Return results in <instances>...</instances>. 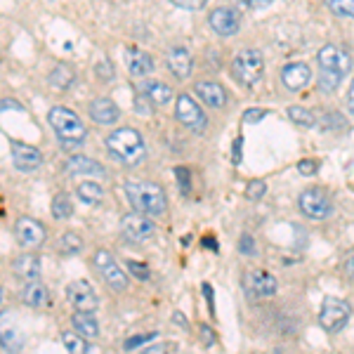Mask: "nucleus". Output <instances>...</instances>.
<instances>
[{"instance_id": "f257e3e1", "label": "nucleus", "mask_w": 354, "mask_h": 354, "mask_svg": "<svg viewBox=\"0 0 354 354\" xmlns=\"http://www.w3.org/2000/svg\"><path fill=\"white\" fill-rule=\"evenodd\" d=\"M106 149L116 161L128 168H137L147 161V145L142 135L133 128H118L106 137Z\"/></svg>"}, {"instance_id": "f3484780", "label": "nucleus", "mask_w": 354, "mask_h": 354, "mask_svg": "<svg viewBox=\"0 0 354 354\" xmlns=\"http://www.w3.org/2000/svg\"><path fill=\"white\" fill-rule=\"evenodd\" d=\"M312 78V71L307 64L302 62H293V64H286L281 68V83L286 85L290 93H298V90L305 88Z\"/></svg>"}, {"instance_id": "5701e85b", "label": "nucleus", "mask_w": 354, "mask_h": 354, "mask_svg": "<svg viewBox=\"0 0 354 354\" xmlns=\"http://www.w3.org/2000/svg\"><path fill=\"white\" fill-rule=\"evenodd\" d=\"M245 288L253 295L270 298V295L277 293V279H274L270 272H250L248 279H245Z\"/></svg>"}, {"instance_id": "72a5a7b5", "label": "nucleus", "mask_w": 354, "mask_h": 354, "mask_svg": "<svg viewBox=\"0 0 354 354\" xmlns=\"http://www.w3.org/2000/svg\"><path fill=\"white\" fill-rule=\"evenodd\" d=\"M265 192H267L265 182L253 180V182H248V187H245V198H248V201H260V198L265 196Z\"/></svg>"}, {"instance_id": "423d86ee", "label": "nucleus", "mask_w": 354, "mask_h": 354, "mask_svg": "<svg viewBox=\"0 0 354 354\" xmlns=\"http://www.w3.org/2000/svg\"><path fill=\"white\" fill-rule=\"evenodd\" d=\"M347 322H350V305L328 295L322 305V312H319V324H322V328L326 330V333H338V330L345 328Z\"/></svg>"}, {"instance_id": "2eb2a0df", "label": "nucleus", "mask_w": 354, "mask_h": 354, "mask_svg": "<svg viewBox=\"0 0 354 354\" xmlns=\"http://www.w3.org/2000/svg\"><path fill=\"white\" fill-rule=\"evenodd\" d=\"M165 64H168L170 73H173L177 81H187L194 71V59H192V53L187 48L168 50V55H165Z\"/></svg>"}, {"instance_id": "6ab92c4d", "label": "nucleus", "mask_w": 354, "mask_h": 354, "mask_svg": "<svg viewBox=\"0 0 354 354\" xmlns=\"http://www.w3.org/2000/svg\"><path fill=\"white\" fill-rule=\"evenodd\" d=\"M90 111V118H93L95 123H102V125H113L118 121V116H121V111H118V106L113 104L109 97H100V100H93L88 106Z\"/></svg>"}, {"instance_id": "79ce46f5", "label": "nucleus", "mask_w": 354, "mask_h": 354, "mask_svg": "<svg viewBox=\"0 0 354 354\" xmlns=\"http://www.w3.org/2000/svg\"><path fill=\"white\" fill-rule=\"evenodd\" d=\"M298 170L302 175H314L319 170V161H312V158H305V161L298 163Z\"/></svg>"}, {"instance_id": "1a4fd4ad", "label": "nucleus", "mask_w": 354, "mask_h": 354, "mask_svg": "<svg viewBox=\"0 0 354 354\" xmlns=\"http://www.w3.org/2000/svg\"><path fill=\"white\" fill-rule=\"evenodd\" d=\"M317 62L322 66V71H328V73H335V76H345L350 73L352 68V57L345 53L338 45H326V48L319 50L317 55Z\"/></svg>"}, {"instance_id": "a18cd8bd", "label": "nucleus", "mask_w": 354, "mask_h": 354, "mask_svg": "<svg viewBox=\"0 0 354 354\" xmlns=\"http://www.w3.org/2000/svg\"><path fill=\"white\" fill-rule=\"evenodd\" d=\"M345 274H347V279H350V281L354 283V255L350 260H347V265H345Z\"/></svg>"}, {"instance_id": "4be33fe9", "label": "nucleus", "mask_w": 354, "mask_h": 354, "mask_svg": "<svg viewBox=\"0 0 354 354\" xmlns=\"http://www.w3.org/2000/svg\"><path fill=\"white\" fill-rule=\"evenodd\" d=\"M123 59H125V66H128V71L133 73L135 78H145V76H149V73L153 71V59L147 53L137 50V48H128V50H125Z\"/></svg>"}, {"instance_id": "37998d69", "label": "nucleus", "mask_w": 354, "mask_h": 354, "mask_svg": "<svg viewBox=\"0 0 354 354\" xmlns=\"http://www.w3.org/2000/svg\"><path fill=\"white\" fill-rule=\"evenodd\" d=\"M239 248H241V253L250 255V253H253V239H250V236H243V239H241V243H239Z\"/></svg>"}, {"instance_id": "a19ab883", "label": "nucleus", "mask_w": 354, "mask_h": 354, "mask_svg": "<svg viewBox=\"0 0 354 354\" xmlns=\"http://www.w3.org/2000/svg\"><path fill=\"white\" fill-rule=\"evenodd\" d=\"M265 116H267V111H262V109H248V111L243 113V123H248V125L260 123Z\"/></svg>"}, {"instance_id": "6e6552de", "label": "nucleus", "mask_w": 354, "mask_h": 354, "mask_svg": "<svg viewBox=\"0 0 354 354\" xmlns=\"http://www.w3.org/2000/svg\"><path fill=\"white\" fill-rule=\"evenodd\" d=\"M121 232L125 236V241L130 243H145L147 239H151L153 234V222L149 220L147 213H128L121 220Z\"/></svg>"}, {"instance_id": "a878e982", "label": "nucleus", "mask_w": 354, "mask_h": 354, "mask_svg": "<svg viewBox=\"0 0 354 354\" xmlns=\"http://www.w3.org/2000/svg\"><path fill=\"white\" fill-rule=\"evenodd\" d=\"M73 328H76V333H81L83 338L88 340H95L97 335H100V324L95 322L93 312H78L73 314Z\"/></svg>"}, {"instance_id": "aec40b11", "label": "nucleus", "mask_w": 354, "mask_h": 354, "mask_svg": "<svg viewBox=\"0 0 354 354\" xmlns=\"http://www.w3.org/2000/svg\"><path fill=\"white\" fill-rule=\"evenodd\" d=\"M66 175H85V177H104L106 170L102 163H97L95 158L88 156H71L64 163Z\"/></svg>"}, {"instance_id": "58836bf2", "label": "nucleus", "mask_w": 354, "mask_h": 354, "mask_svg": "<svg viewBox=\"0 0 354 354\" xmlns=\"http://www.w3.org/2000/svg\"><path fill=\"white\" fill-rule=\"evenodd\" d=\"M128 270L133 272V277L142 279V281H147V279H149V267H147V265H140V262H128Z\"/></svg>"}, {"instance_id": "3c124183", "label": "nucleus", "mask_w": 354, "mask_h": 354, "mask_svg": "<svg viewBox=\"0 0 354 354\" xmlns=\"http://www.w3.org/2000/svg\"><path fill=\"white\" fill-rule=\"evenodd\" d=\"M0 302H3V286H0Z\"/></svg>"}, {"instance_id": "9d476101", "label": "nucleus", "mask_w": 354, "mask_h": 354, "mask_svg": "<svg viewBox=\"0 0 354 354\" xmlns=\"http://www.w3.org/2000/svg\"><path fill=\"white\" fill-rule=\"evenodd\" d=\"M300 210L302 215H307L312 220H326L333 205H330V198L322 189H307L300 194Z\"/></svg>"}, {"instance_id": "ea45409f", "label": "nucleus", "mask_w": 354, "mask_h": 354, "mask_svg": "<svg viewBox=\"0 0 354 354\" xmlns=\"http://www.w3.org/2000/svg\"><path fill=\"white\" fill-rule=\"evenodd\" d=\"M173 5H177V8H185V10H201L208 0H170Z\"/></svg>"}, {"instance_id": "f704fd0d", "label": "nucleus", "mask_w": 354, "mask_h": 354, "mask_svg": "<svg viewBox=\"0 0 354 354\" xmlns=\"http://www.w3.org/2000/svg\"><path fill=\"white\" fill-rule=\"evenodd\" d=\"M95 73H97V76H100V81H104V83L113 81V66H111V62H106V59L97 62Z\"/></svg>"}, {"instance_id": "7c9ffc66", "label": "nucleus", "mask_w": 354, "mask_h": 354, "mask_svg": "<svg viewBox=\"0 0 354 354\" xmlns=\"http://www.w3.org/2000/svg\"><path fill=\"white\" fill-rule=\"evenodd\" d=\"M288 116L293 123L305 125V128H314V125H317V116H314L310 109H305V106H290Z\"/></svg>"}, {"instance_id": "0eeeda50", "label": "nucleus", "mask_w": 354, "mask_h": 354, "mask_svg": "<svg viewBox=\"0 0 354 354\" xmlns=\"http://www.w3.org/2000/svg\"><path fill=\"white\" fill-rule=\"evenodd\" d=\"M175 116H177V121L185 125L187 130H192V133H203L205 125H208V118H205V113L201 111V106H198L189 95L177 97Z\"/></svg>"}, {"instance_id": "ddd939ff", "label": "nucleus", "mask_w": 354, "mask_h": 354, "mask_svg": "<svg viewBox=\"0 0 354 354\" xmlns=\"http://www.w3.org/2000/svg\"><path fill=\"white\" fill-rule=\"evenodd\" d=\"M15 234H17V241L24 245V248H38V245H43L45 241V227L33 218L17 220Z\"/></svg>"}, {"instance_id": "09e8293b", "label": "nucleus", "mask_w": 354, "mask_h": 354, "mask_svg": "<svg viewBox=\"0 0 354 354\" xmlns=\"http://www.w3.org/2000/svg\"><path fill=\"white\" fill-rule=\"evenodd\" d=\"M347 104H350V111L354 113V81L350 85V93H347Z\"/></svg>"}, {"instance_id": "c85d7f7f", "label": "nucleus", "mask_w": 354, "mask_h": 354, "mask_svg": "<svg viewBox=\"0 0 354 354\" xmlns=\"http://www.w3.org/2000/svg\"><path fill=\"white\" fill-rule=\"evenodd\" d=\"M53 218L55 220H68L73 215V203L71 198L66 196V194H57V196L53 198Z\"/></svg>"}, {"instance_id": "393cba45", "label": "nucleus", "mask_w": 354, "mask_h": 354, "mask_svg": "<svg viewBox=\"0 0 354 354\" xmlns=\"http://www.w3.org/2000/svg\"><path fill=\"white\" fill-rule=\"evenodd\" d=\"M140 93L151 106H165L170 100H173V90H170L165 83H158V81H147L140 88Z\"/></svg>"}, {"instance_id": "4c0bfd02", "label": "nucleus", "mask_w": 354, "mask_h": 354, "mask_svg": "<svg viewBox=\"0 0 354 354\" xmlns=\"http://www.w3.org/2000/svg\"><path fill=\"white\" fill-rule=\"evenodd\" d=\"M236 3L245 10H265V8H270L274 0H236Z\"/></svg>"}, {"instance_id": "412c9836", "label": "nucleus", "mask_w": 354, "mask_h": 354, "mask_svg": "<svg viewBox=\"0 0 354 354\" xmlns=\"http://www.w3.org/2000/svg\"><path fill=\"white\" fill-rule=\"evenodd\" d=\"M21 302L33 310H45V307L53 305V295L50 290L38 281H26V286L21 288Z\"/></svg>"}, {"instance_id": "c03bdc74", "label": "nucleus", "mask_w": 354, "mask_h": 354, "mask_svg": "<svg viewBox=\"0 0 354 354\" xmlns=\"http://www.w3.org/2000/svg\"><path fill=\"white\" fill-rule=\"evenodd\" d=\"M175 173H177V177H180V187L187 192V189H189V182H187V180H189V173H187V170H182V168H177Z\"/></svg>"}, {"instance_id": "de8ad7c7", "label": "nucleus", "mask_w": 354, "mask_h": 354, "mask_svg": "<svg viewBox=\"0 0 354 354\" xmlns=\"http://www.w3.org/2000/svg\"><path fill=\"white\" fill-rule=\"evenodd\" d=\"M210 333H213L210 328H201V340L205 342V345H213V335Z\"/></svg>"}, {"instance_id": "a211bd4d", "label": "nucleus", "mask_w": 354, "mask_h": 354, "mask_svg": "<svg viewBox=\"0 0 354 354\" xmlns=\"http://www.w3.org/2000/svg\"><path fill=\"white\" fill-rule=\"evenodd\" d=\"M194 93L198 95V100H201L203 104L213 106V109H222V106L227 104L225 88H222L220 83H215V81H198L196 88H194Z\"/></svg>"}, {"instance_id": "f03ea898", "label": "nucleus", "mask_w": 354, "mask_h": 354, "mask_svg": "<svg viewBox=\"0 0 354 354\" xmlns=\"http://www.w3.org/2000/svg\"><path fill=\"white\" fill-rule=\"evenodd\" d=\"M48 123L53 125L55 135L59 137L64 149H76V147H81L85 135H88V130H85L83 121L78 118V113H73L71 109H66V106H53L48 113Z\"/></svg>"}, {"instance_id": "7ed1b4c3", "label": "nucleus", "mask_w": 354, "mask_h": 354, "mask_svg": "<svg viewBox=\"0 0 354 354\" xmlns=\"http://www.w3.org/2000/svg\"><path fill=\"white\" fill-rule=\"evenodd\" d=\"M125 196L133 203L135 210L147 215H163L165 213V192L156 182H142V180H133L125 185Z\"/></svg>"}, {"instance_id": "473e14b6", "label": "nucleus", "mask_w": 354, "mask_h": 354, "mask_svg": "<svg viewBox=\"0 0 354 354\" xmlns=\"http://www.w3.org/2000/svg\"><path fill=\"white\" fill-rule=\"evenodd\" d=\"M324 3H326V8L335 17H347V19H354V0H324Z\"/></svg>"}, {"instance_id": "bb28decb", "label": "nucleus", "mask_w": 354, "mask_h": 354, "mask_svg": "<svg viewBox=\"0 0 354 354\" xmlns=\"http://www.w3.org/2000/svg\"><path fill=\"white\" fill-rule=\"evenodd\" d=\"M48 81L57 90H68L73 83H76V71H73V66H68V64H57L53 71H50Z\"/></svg>"}, {"instance_id": "e433bc0d", "label": "nucleus", "mask_w": 354, "mask_h": 354, "mask_svg": "<svg viewBox=\"0 0 354 354\" xmlns=\"http://www.w3.org/2000/svg\"><path fill=\"white\" fill-rule=\"evenodd\" d=\"M156 338V333H145V335H135V338H128L123 342L125 350H137L140 345H145V342H149Z\"/></svg>"}, {"instance_id": "2f4dec72", "label": "nucleus", "mask_w": 354, "mask_h": 354, "mask_svg": "<svg viewBox=\"0 0 354 354\" xmlns=\"http://www.w3.org/2000/svg\"><path fill=\"white\" fill-rule=\"evenodd\" d=\"M62 342H64V347L68 352H76V354L88 352V338H83L81 333H71V330H66V333L62 335Z\"/></svg>"}, {"instance_id": "49530a36", "label": "nucleus", "mask_w": 354, "mask_h": 354, "mask_svg": "<svg viewBox=\"0 0 354 354\" xmlns=\"http://www.w3.org/2000/svg\"><path fill=\"white\" fill-rule=\"evenodd\" d=\"M241 145H243V140H236V142H234V163L241 161Z\"/></svg>"}, {"instance_id": "9b49d317", "label": "nucleus", "mask_w": 354, "mask_h": 354, "mask_svg": "<svg viewBox=\"0 0 354 354\" xmlns=\"http://www.w3.org/2000/svg\"><path fill=\"white\" fill-rule=\"evenodd\" d=\"M66 300L78 312H95L97 310V293L88 281H71L66 286Z\"/></svg>"}, {"instance_id": "cd10ccee", "label": "nucleus", "mask_w": 354, "mask_h": 354, "mask_svg": "<svg viewBox=\"0 0 354 354\" xmlns=\"http://www.w3.org/2000/svg\"><path fill=\"white\" fill-rule=\"evenodd\" d=\"M76 194H78V198L88 205H97V203H102V198H104V189H102L97 182H81Z\"/></svg>"}, {"instance_id": "8fccbe9b", "label": "nucleus", "mask_w": 354, "mask_h": 354, "mask_svg": "<svg viewBox=\"0 0 354 354\" xmlns=\"http://www.w3.org/2000/svg\"><path fill=\"white\" fill-rule=\"evenodd\" d=\"M203 243H205V245H208V248H213V250H215V248H218V245H215V241H213V236H208V239H205V241H203Z\"/></svg>"}, {"instance_id": "20e7f679", "label": "nucleus", "mask_w": 354, "mask_h": 354, "mask_svg": "<svg viewBox=\"0 0 354 354\" xmlns=\"http://www.w3.org/2000/svg\"><path fill=\"white\" fill-rule=\"evenodd\" d=\"M232 73L239 83L245 88H253L262 81V73H265V59L258 50H241L232 62Z\"/></svg>"}, {"instance_id": "39448f33", "label": "nucleus", "mask_w": 354, "mask_h": 354, "mask_svg": "<svg viewBox=\"0 0 354 354\" xmlns=\"http://www.w3.org/2000/svg\"><path fill=\"white\" fill-rule=\"evenodd\" d=\"M93 265H95L97 274L102 277V281H104L109 288H113V290L128 288V277H125V272L118 267V262L113 260V255L109 250H97L95 258H93Z\"/></svg>"}, {"instance_id": "c756f323", "label": "nucleus", "mask_w": 354, "mask_h": 354, "mask_svg": "<svg viewBox=\"0 0 354 354\" xmlns=\"http://www.w3.org/2000/svg\"><path fill=\"white\" fill-rule=\"evenodd\" d=\"M59 250H62L64 255H76V253H81V250H83L81 236H78V234H73V232L62 234V239H59Z\"/></svg>"}, {"instance_id": "c9c22d12", "label": "nucleus", "mask_w": 354, "mask_h": 354, "mask_svg": "<svg viewBox=\"0 0 354 354\" xmlns=\"http://www.w3.org/2000/svg\"><path fill=\"white\" fill-rule=\"evenodd\" d=\"M322 123H324V128H328V130H342L347 125L340 113H328V116H324Z\"/></svg>"}, {"instance_id": "4468645a", "label": "nucleus", "mask_w": 354, "mask_h": 354, "mask_svg": "<svg viewBox=\"0 0 354 354\" xmlns=\"http://www.w3.org/2000/svg\"><path fill=\"white\" fill-rule=\"evenodd\" d=\"M210 28L218 36H234L241 28V15L232 8H218L210 12Z\"/></svg>"}, {"instance_id": "f8f14e48", "label": "nucleus", "mask_w": 354, "mask_h": 354, "mask_svg": "<svg viewBox=\"0 0 354 354\" xmlns=\"http://www.w3.org/2000/svg\"><path fill=\"white\" fill-rule=\"evenodd\" d=\"M0 345H3L8 352H19L21 345H24V335H21V330L17 328L12 310L0 312Z\"/></svg>"}, {"instance_id": "b1692460", "label": "nucleus", "mask_w": 354, "mask_h": 354, "mask_svg": "<svg viewBox=\"0 0 354 354\" xmlns=\"http://www.w3.org/2000/svg\"><path fill=\"white\" fill-rule=\"evenodd\" d=\"M12 270L24 281H38L41 279V258L36 253H24L15 260Z\"/></svg>"}, {"instance_id": "dca6fc26", "label": "nucleus", "mask_w": 354, "mask_h": 354, "mask_svg": "<svg viewBox=\"0 0 354 354\" xmlns=\"http://www.w3.org/2000/svg\"><path fill=\"white\" fill-rule=\"evenodd\" d=\"M12 163L17 170L21 173H33V170L41 168L43 163V153L36 147L28 145H12Z\"/></svg>"}]
</instances>
